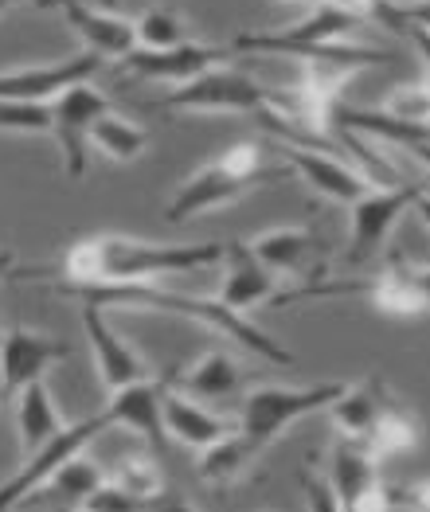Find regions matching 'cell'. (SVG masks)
Listing matches in <instances>:
<instances>
[{
	"mask_svg": "<svg viewBox=\"0 0 430 512\" xmlns=\"http://www.w3.org/2000/svg\"><path fill=\"white\" fill-rule=\"evenodd\" d=\"M223 262V243H149L137 235H86L63 255V294L90 286L161 282Z\"/></svg>",
	"mask_w": 430,
	"mask_h": 512,
	"instance_id": "1",
	"label": "cell"
},
{
	"mask_svg": "<svg viewBox=\"0 0 430 512\" xmlns=\"http://www.w3.org/2000/svg\"><path fill=\"white\" fill-rule=\"evenodd\" d=\"M75 298H90L106 309H122V313H165V317H184L196 321L204 329H212L219 337L235 341L239 348H247L251 356L290 368L298 356L282 341H274L266 329H258L251 321V313H239L231 305H223L219 298H200V294H180V290H165L157 282H129V286H90V290H71Z\"/></svg>",
	"mask_w": 430,
	"mask_h": 512,
	"instance_id": "2",
	"label": "cell"
},
{
	"mask_svg": "<svg viewBox=\"0 0 430 512\" xmlns=\"http://www.w3.org/2000/svg\"><path fill=\"white\" fill-rule=\"evenodd\" d=\"M368 20L352 16L329 4H313L309 16L298 24H286L278 32H243L231 40V51L239 55H286L298 63H337L348 71L360 67H376V63H391V51L380 47H356L348 43L352 32H360Z\"/></svg>",
	"mask_w": 430,
	"mask_h": 512,
	"instance_id": "3",
	"label": "cell"
},
{
	"mask_svg": "<svg viewBox=\"0 0 430 512\" xmlns=\"http://www.w3.org/2000/svg\"><path fill=\"white\" fill-rule=\"evenodd\" d=\"M341 391H344V384L251 387V391H243V399H239V430L262 450V446H270L274 438H282L294 423L329 411V403H333Z\"/></svg>",
	"mask_w": 430,
	"mask_h": 512,
	"instance_id": "4",
	"label": "cell"
},
{
	"mask_svg": "<svg viewBox=\"0 0 430 512\" xmlns=\"http://www.w3.org/2000/svg\"><path fill=\"white\" fill-rule=\"evenodd\" d=\"M266 86L235 67H208L204 75L172 86L157 98V110H188V114H255L266 106Z\"/></svg>",
	"mask_w": 430,
	"mask_h": 512,
	"instance_id": "5",
	"label": "cell"
},
{
	"mask_svg": "<svg viewBox=\"0 0 430 512\" xmlns=\"http://www.w3.org/2000/svg\"><path fill=\"white\" fill-rule=\"evenodd\" d=\"M106 430H114L110 415H106V411H94L90 419H79V423L63 427L59 434H51L36 454L24 458V466L0 485V512L24 509V501H28L32 493H40L51 473L59 470L63 462H71L75 454H83L86 446H90L98 434H106Z\"/></svg>",
	"mask_w": 430,
	"mask_h": 512,
	"instance_id": "6",
	"label": "cell"
},
{
	"mask_svg": "<svg viewBox=\"0 0 430 512\" xmlns=\"http://www.w3.org/2000/svg\"><path fill=\"white\" fill-rule=\"evenodd\" d=\"M106 110H110V98L94 83L71 86L51 102V137L59 145L67 180H83L86 169H90V149H94L90 129Z\"/></svg>",
	"mask_w": 430,
	"mask_h": 512,
	"instance_id": "7",
	"label": "cell"
},
{
	"mask_svg": "<svg viewBox=\"0 0 430 512\" xmlns=\"http://www.w3.org/2000/svg\"><path fill=\"white\" fill-rule=\"evenodd\" d=\"M419 200V184H376L368 188L360 200H352V227H348V262H368L380 255L387 243L391 227L399 223V215L415 208Z\"/></svg>",
	"mask_w": 430,
	"mask_h": 512,
	"instance_id": "8",
	"label": "cell"
},
{
	"mask_svg": "<svg viewBox=\"0 0 430 512\" xmlns=\"http://www.w3.org/2000/svg\"><path fill=\"white\" fill-rule=\"evenodd\" d=\"M79 321H83L86 344H90L98 380L106 384V391L137 384V380L153 376V368L145 364V356H141V352L122 337V329L110 321V309H106V305H98V301H90V298H79Z\"/></svg>",
	"mask_w": 430,
	"mask_h": 512,
	"instance_id": "9",
	"label": "cell"
},
{
	"mask_svg": "<svg viewBox=\"0 0 430 512\" xmlns=\"http://www.w3.org/2000/svg\"><path fill=\"white\" fill-rule=\"evenodd\" d=\"M110 59H102L98 51H75L67 59H51V63H28V67H8L0 71V98H24V102H55L63 90L79 83H94V75L106 67Z\"/></svg>",
	"mask_w": 430,
	"mask_h": 512,
	"instance_id": "10",
	"label": "cell"
},
{
	"mask_svg": "<svg viewBox=\"0 0 430 512\" xmlns=\"http://www.w3.org/2000/svg\"><path fill=\"white\" fill-rule=\"evenodd\" d=\"M67 344L47 337L40 329H28V325H12L0 333V395L4 403H12L16 391H24L36 380H47V372L67 360Z\"/></svg>",
	"mask_w": 430,
	"mask_h": 512,
	"instance_id": "11",
	"label": "cell"
},
{
	"mask_svg": "<svg viewBox=\"0 0 430 512\" xmlns=\"http://www.w3.org/2000/svg\"><path fill=\"white\" fill-rule=\"evenodd\" d=\"M169 384L172 372H157V376H145L137 384L114 387L102 411L110 415L114 427L145 438L153 450H165L169 446V430H165V391H169Z\"/></svg>",
	"mask_w": 430,
	"mask_h": 512,
	"instance_id": "12",
	"label": "cell"
},
{
	"mask_svg": "<svg viewBox=\"0 0 430 512\" xmlns=\"http://www.w3.org/2000/svg\"><path fill=\"white\" fill-rule=\"evenodd\" d=\"M251 251L282 282H317L325 278V239L305 227H270L251 239Z\"/></svg>",
	"mask_w": 430,
	"mask_h": 512,
	"instance_id": "13",
	"label": "cell"
},
{
	"mask_svg": "<svg viewBox=\"0 0 430 512\" xmlns=\"http://www.w3.org/2000/svg\"><path fill=\"white\" fill-rule=\"evenodd\" d=\"M278 153H282L286 169L294 172V176H301L317 196H325V200H333V204H352V200H360L368 188L380 184L376 176L352 169V165H344L337 157H325V153H317L313 145L278 141Z\"/></svg>",
	"mask_w": 430,
	"mask_h": 512,
	"instance_id": "14",
	"label": "cell"
},
{
	"mask_svg": "<svg viewBox=\"0 0 430 512\" xmlns=\"http://www.w3.org/2000/svg\"><path fill=\"white\" fill-rule=\"evenodd\" d=\"M255 188L258 184L235 176V172L215 157L208 165H200L188 180H180V188L172 192L169 208H165V219H169L172 227H180V223H188V219H196V215H208V212H215V208H227V204L243 200V196L255 192Z\"/></svg>",
	"mask_w": 430,
	"mask_h": 512,
	"instance_id": "15",
	"label": "cell"
},
{
	"mask_svg": "<svg viewBox=\"0 0 430 512\" xmlns=\"http://www.w3.org/2000/svg\"><path fill=\"white\" fill-rule=\"evenodd\" d=\"M231 55V47H212V43H176V47H133L122 63L126 75H137V79H153V83H188L196 75H204L208 67H219L223 59Z\"/></svg>",
	"mask_w": 430,
	"mask_h": 512,
	"instance_id": "16",
	"label": "cell"
},
{
	"mask_svg": "<svg viewBox=\"0 0 430 512\" xmlns=\"http://www.w3.org/2000/svg\"><path fill=\"white\" fill-rule=\"evenodd\" d=\"M321 473L329 477L341 509H364L368 497H372V489L380 485V458L360 438L337 434L333 446H329V454H325Z\"/></svg>",
	"mask_w": 430,
	"mask_h": 512,
	"instance_id": "17",
	"label": "cell"
},
{
	"mask_svg": "<svg viewBox=\"0 0 430 512\" xmlns=\"http://www.w3.org/2000/svg\"><path fill=\"white\" fill-rule=\"evenodd\" d=\"M282 278L262 266V258L251 251V243H223V282H219V301L251 313L258 305H274Z\"/></svg>",
	"mask_w": 430,
	"mask_h": 512,
	"instance_id": "18",
	"label": "cell"
},
{
	"mask_svg": "<svg viewBox=\"0 0 430 512\" xmlns=\"http://www.w3.org/2000/svg\"><path fill=\"white\" fill-rule=\"evenodd\" d=\"M59 16L67 20V28H75L83 47L98 51L102 59H126L137 47V24L122 16L118 8H106L94 0H71Z\"/></svg>",
	"mask_w": 430,
	"mask_h": 512,
	"instance_id": "19",
	"label": "cell"
},
{
	"mask_svg": "<svg viewBox=\"0 0 430 512\" xmlns=\"http://www.w3.org/2000/svg\"><path fill=\"white\" fill-rule=\"evenodd\" d=\"M399 395L387 387L384 376H368V380H360V384H344V391L329 403V419H333V427L348 434V438H368L372 427L384 419L387 411H391V403H395Z\"/></svg>",
	"mask_w": 430,
	"mask_h": 512,
	"instance_id": "20",
	"label": "cell"
},
{
	"mask_svg": "<svg viewBox=\"0 0 430 512\" xmlns=\"http://www.w3.org/2000/svg\"><path fill=\"white\" fill-rule=\"evenodd\" d=\"M165 430H169V438H176L180 446L204 450V446H212L219 438L235 434L239 423L219 419V415H212L200 399H192L188 391H180L176 384H169V391H165Z\"/></svg>",
	"mask_w": 430,
	"mask_h": 512,
	"instance_id": "21",
	"label": "cell"
},
{
	"mask_svg": "<svg viewBox=\"0 0 430 512\" xmlns=\"http://www.w3.org/2000/svg\"><path fill=\"white\" fill-rule=\"evenodd\" d=\"M12 407H16V434H20L24 458L36 454L51 434H59V430L67 427L63 415H59V407H55V395H51L47 380H36V384H28L24 391H16L12 395Z\"/></svg>",
	"mask_w": 430,
	"mask_h": 512,
	"instance_id": "22",
	"label": "cell"
},
{
	"mask_svg": "<svg viewBox=\"0 0 430 512\" xmlns=\"http://www.w3.org/2000/svg\"><path fill=\"white\" fill-rule=\"evenodd\" d=\"M172 384L188 391L192 399H200V403H219V399H231L243 387V372L227 352H204L184 372H172Z\"/></svg>",
	"mask_w": 430,
	"mask_h": 512,
	"instance_id": "23",
	"label": "cell"
},
{
	"mask_svg": "<svg viewBox=\"0 0 430 512\" xmlns=\"http://www.w3.org/2000/svg\"><path fill=\"white\" fill-rule=\"evenodd\" d=\"M258 446L243 434V430H235V434H227V438H219L212 446H204L200 450V477H204V485H215V489H227V485H235L243 473L251 470V462H255Z\"/></svg>",
	"mask_w": 430,
	"mask_h": 512,
	"instance_id": "24",
	"label": "cell"
},
{
	"mask_svg": "<svg viewBox=\"0 0 430 512\" xmlns=\"http://www.w3.org/2000/svg\"><path fill=\"white\" fill-rule=\"evenodd\" d=\"M90 145L114 161V165H133L145 149H149V129H141L137 122H129L122 114H114V106L94 122L90 129Z\"/></svg>",
	"mask_w": 430,
	"mask_h": 512,
	"instance_id": "25",
	"label": "cell"
},
{
	"mask_svg": "<svg viewBox=\"0 0 430 512\" xmlns=\"http://www.w3.org/2000/svg\"><path fill=\"white\" fill-rule=\"evenodd\" d=\"M419 434H423L419 415H415L403 399H395V403H391V411H387L384 419L372 427V434L364 438V446H368L380 462H387V458H395V454L415 450V446H419Z\"/></svg>",
	"mask_w": 430,
	"mask_h": 512,
	"instance_id": "26",
	"label": "cell"
},
{
	"mask_svg": "<svg viewBox=\"0 0 430 512\" xmlns=\"http://www.w3.org/2000/svg\"><path fill=\"white\" fill-rule=\"evenodd\" d=\"M83 454H86V450H83ZM83 454H75L71 462H63L59 470L47 477V485H43V489L59 493V497H63V505H75V509H83L86 501H90V493H94V489L106 481V470H102L98 462L83 458ZM43 489H40V493H43ZM32 497H36V493H32ZM32 497H28V501H32ZM28 501H24V505H28Z\"/></svg>",
	"mask_w": 430,
	"mask_h": 512,
	"instance_id": "27",
	"label": "cell"
},
{
	"mask_svg": "<svg viewBox=\"0 0 430 512\" xmlns=\"http://www.w3.org/2000/svg\"><path fill=\"white\" fill-rule=\"evenodd\" d=\"M137 47H176L188 40V20L176 8H149L137 20Z\"/></svg>",
	"mask_w": 430,
	"mask_h": 512,
	"instance_id": "28",
	"label": "cell"
},
{
	"mask_svg": "<svg viewBox=\"0 0 430 512\" xmlns=\"http://www.w3.org/2000/svg\"><path fill=\"white\" fill-rule=\"evenodd\" d=\"M0 133H20V137H51V102L0 98Z\"/></svg>",
	"mask_w": 430,
	"mask_h": 512,
	"instance_id": "29",
	"label": "cell"
},
{
	"mask_svg": "<svg viewBox=\"0 0 430 512\" xmlns=\"http://www.w3.org/2000/svg\"><path fill=\"white\" fill-rule=\"evenodd\" d=\"M114 481L126 485L145 509H153L157 497H165L161 470H157V462H153L149 454H129V458H122V466H118V473H114Z\"/></svg>",
	"mask_w": 430,
	"mask_h": 512,
	"instance_id": "30",
	"label": "cell"
},
{
	"mask_svg": "<svg viewBox=\"0 0 430 512\" xmlns=\"http://www.w3.org/2000/svg\"><path fill=\"white\" fill-rule=\"evenodd\" d=\"M372 20H380L395 32H411V28L430 32V0H403V4L399 0H376Z\"/></svg>",
	"mask_w": 430,
	"mask_h": 512,
	"instance_id": "31",
	"label": "cell"
},
{
	"mask_svg": "<svg viewBox=\"0 0 430 512\" xmlns=\"http://www.w3.org/2000/svg\"><path fill=\"white\" fill-rule=\"evenodd\" d=\"M83 509H90V512H133V509H145V505L129 493L126 485H118L114 477H106V481L90 493V501H86Z\"/></svg>",
	"mask_w": 430,
	"mask_h": 512,
	"instance_id": "32",
	"label": "cell"
},
{
	"mask_svg": "<svg viewBox=\"0 0 430 512\" xmlns=\"http://www.w3.org/2000/svg\"><path fill=\"white\" fill-rule=\"evenodd\" d=\"M301 485H305V493H309V509H325V512H337V493H333V485H329V477L317 470V473H301Z\"/></svg>",
	"mask_w": 430,
	"mask_h": 512,
	"instance_id": "33",
	"label": "cell"
},
{
	"mask_svg": "<svg viewBox=\"0 0 430 512\" xmlns=\"http://www.w3.org/2000/svg\"><path fill=\"white\" fill-rule=\"evenodd\" d=\"M313 4H329V8H341V12L364 16V20H372V8H376V0H313Z\"/></svg>",
	"mask_w": 430,
	"mask_h": 512,
	"instance_id": "34",
	"label": "cell"
},
{
	"mask_svg": "<svg viewBox=\"0 0 430 512\" xmlns=\"http://www.w3.org/2000/svg\"><path fill=\"white\" fill-rule=\"evenodd\" d=\"M411 270H415V286H419V294H423L427 313H430V262H423V266H415V262H411Z\"/></svg>",
	"mask_w": 430,
	"mask_h": 512,
	"instance_id": "35",
	"label": "cell"
},
{
	"mask_svg": "<svg viewBox=\"0 0 430 512\" xmlns=\"http://www.w3.org/2000/svg\"><path fill=\"white\" fill-rule=\"evenodd\" d=\"M415 212H419V219L427 223V231H430V180H423V184H419V200H415Z\"/></svg>",
	"mask_w": 430,
	"mask_h": 512,
	"instance_id": "36",
	"label": "cell"
},
{
	"mask_svg": "<svg viewBox=\"0 0 430 512\" xmlns=\"http://www.w3.org/2000/svg\"><path fill=\"white\" fill-rule=\"evenodd\" d=\"M28 4H36V8H51V12H63L71 0H28Z\"/></svg>",
	"mask_w": 430,
	"mask_h": 512,
	"instance_id": "37",
	"label": "cell"
},
{
	"mask_svg": "<svg viewBox=\"0 0 430 512\" xmlns=\"http://www.w3.org/2000/svg\"><path fill=\"white\" fill-rule=\"evenodd\" d=\"M20 4H28V0H0V16H8V12L20 8Z\"/></svg>",
	"mask_w": 430,
	"mask_h": 512,
	"instance_id": "38",
	"label": "cell"
},
{
	"mask_svg": "<svg viewBox=\"0 0 430 512\" xmlns=\"http://www.w3.org/2000/svg\"><path fill=\"white\" fill-rule=\"evenodd\" d=\"M278 4H301V8H313V0H278Z\"/></svg>",
	"mask_w": 430,
	"mask_h": 512,
	"instance_id": "39",
	"label": "cell"
},
{
	"mask_svg": "<svg viewBox=\"0 0 430 512\" xmlns=\"http://www.w3.org/2000/svg\"><path fill=\"white\" fill-rule=\"evenodd\" d=\"M94 4H106V8H118V0H94Z\"/></svg>",
	"mask_w": 430,
	"mask_h": 512,
	"instance_id": "40",
	"label": "cell"
},
{
	"mask_svg": "<svg viewBox=\"0 0 430 512\" xmlns=\"http://www.w3.org/2000/svg\"><path fill=\"white\" fill-rule=\"evenodd\" d=\"M0 403H4V395H0Z\"/></svg>",
	"mask_w": 430,
	"mask_h": 512,
	"instance_id": "41",
	"label": "cell"
}]
</instances>
